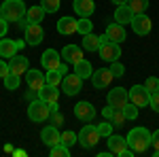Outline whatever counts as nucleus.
Returning a JSON list of instances; mask_svg holds the SVG:
<instances>
[{
  "instance_id": "19",
  "label": "nucleus",
  "mask_w": 159,
  "mask_h": 157,
  "mask_svg": "<svg viewBox=\"0 0 159 157\" xmlns=\"http://www.w3.org/2000/svg\"><path fill=\"white\" fill-rule=\"evenodd\" d=\"M127 149V140L123 136H117V134H110L108 136V151L112 155H123V151Z\"/></svg>"
},
{
  "instance_id": "48",
  "label": "nucleus",
  "mask_w": 159,
  "mask_h": 157,
  "mask_svg": "<svg viewBox=\"0 0 159 157\" xmlns=\"http://www.w3.org/2000/svg\"><path fill=\"white\" fill-rule=\"evenodd\" d=\"M112 4H117V7H121V4H127V0H110Z\"/></svg>"
},
{
  "instance_id": "33",
  "label": "nucleus",
  "mask_w": 159,
  "mask_h": 157,
  "mask_svg": "<svg viewBox=\"0 0 159 157\" xmlns=\"http://www.w3.org/2000/svg\"><path fill=\"white\" fill-rule=\"evenodd\" d=\"M110 123L115 125V127H123V123H125V115H123L121 109H115L112 110V117H110Z\"/></svg>"
},
{
  "instance_id": "34",
  "label": "nucleus",
  "mask_w": 159,
  "mask_h": 157,
  "mask_svg": "<svg viewBox=\"0 0 159 157\" xmlns=\"http://www.w3.org/2000/svg\"><path fill=\"white\" fill-rule=\"evenodd\" d=\"M51 157H70V149L60 142V145L51 146Z\"/></svg>"
},
{
  "instance_id": "27",
  "label": "nucleus",
  "mask_w": 159,
  "mask_h": 157,
  "mask_svg": "<svg viewBox=\"0 0 159 157\" xmlns=\"http://www.w3.org/2000/svg\"><path fill=\"white\" fill-rule=\"evenodd\" d=\"M74 72L79 74L81 79H91V74H93V68H91V64L87 60H81L79 64H74Z\"/></svg>"
},
{
  "instance_id": "23",
  "label": "nucleus",
  "mask_w": 159,
  "mask_h": 157,
  "mask_svg": "<svg viewBox=\"0 0 159 157\" xmlns=\"http://www.w3.org/2000/svg\"><path fill=\"white\" fill-rule=\"evenodd\" d=\"M45 15H47V11H45L40 4H36V7H28V11H25V17H28L30 24H43Z\"/></svg>"
},
{
  "instance_id": "1",
  "label": "nucleus",
  "mask_w": 159,
  "mask_h": 157,
  "mask_svg": "<svg viewBox=\"0 0 159 157\" xmlns=\"http://www.w3.org/2000/svg\"><path fill=\"white\" fill-rule=\"evenodd\" d=\"M125 140H127V146L134 153H144L153 142V134L148 132L147 127H134V130H129Z\"/></svg>"
},
{
  "instance_id": "50",
  "label": "nucleus",
  "mask_w": 159,
  "mask_h": 157,
  "mask_svg": "<svg viewBox=\"0 0 159 157\" xmlns=\"http://www.w3.org/2000/svg\"><path fill=\"white\" fill-rule=\"evenodd\" d=\"M0 9H2V4H0Z\"/></svg>"
},
{
  "instance_id": "3",
  "label": "nucleus",
  "mask_w": 159,
  "mask_h": 157,
  "mask_svg": "<svg viewBox=\"0 0 159 157\" xmlns=\"http://www.w3.org/2000/svg\"><path fill=\"white\" fill-rule=\"evenodd\" d=\"M28 117L30 121H34V123H40V121H47L51 117V106L45 102V100H32L30 102V106H28Z\"/></svg>"
},
{
  "instance_id": "24",
  "label": "nucleus",
  "mask_w": 159,
  "mask_h": 157,
  "mask_svg": "<svg viewBox=\"0 0 159 157\" xmlns=\"http://www.w3.org/2000/svg\"><path fill=\"white\" fill-rule=\"evenodd\" d=\"M38 98L45 100L47 104H55L57 98H60V91H57V87H53V85H45V87L38 91Z\"/></svg>"
},
{
  "instance_id": "15",
  "label": "nucleus",
  "mask_w": 159,
  "mask_h": 157,
  "mask_svg": "<svg viewBox=\"0 0 159 157\" xmlns=\"http://www.w3.org/2000/svg\"><path fill=\"white\" fill-rule=\"evenodd\" d=\"M30 70V62H28V58H24V55H13L11 62H9V72L13 74H25Z\"/></svg>"
},
{
  "instance_id": "16",
  "label": "nucleus",
  "mask_w": 159,
  "mask_h": 157,
  "mask_svg": "<svg viewBox=\"0 0 159 157\" xmlns=\"http://www.w3.org/2000/svg\"><path fill=\"white\" fill-rule=\"evenodd\" d=\"M40 138H43V142H45L47 146H55V145H60V142H61V134L57 132L55 125H47V127H43Z\"/></svg>"
},
{
  "instance_id": "39",
  "label": "nucleus",
  "mask_w": 159,
  "mask_h": 157,
  "mask_svg": "<svg viewBox=\"0 0 159 157\" xmlns=\"http://www.w3.org/2000/svg\"><path fill=\"white\" fill-rule=\"evenodd\" d=\"M144 87H147L151 94L159 91V79H155V76H148V79H147V83H144Z\"/></svg>"
},
{
  "instance_id": "26",
  "label": "nucleus",
  "mask_w": 159,
  "mask_h": 157,
  "mask_svg": "<svg viewBox=\"0 0 159 157\" xmlns=\"http://www.w3.org/2000/svg\"><path fill=\"white\" fill-rule=\"evenodd\" d=\"M74 11L79 13L81 17H89L93 9H96V4H93V0H74Z\"/></svg>"
},
{
  "instance_id": "43",
  "label": "nucleus",
  "mask_w": 159,
  "mask_h": 157,
  "mask_svg": "<svg viewBox=\"0 0 159 157\" xmlns=\"http://www.w3.org/2000/svg\"><path fill=\"white\" fill-rule=\"evenodd\" d=\"M7 74H9V64L4 60H0V79H4Z\"/></svg>"
},
{
  "instance_id": "46",
  "label": "nucleus",
  "mask_w": 159,
  "mask_h": 157,
  "mask_svg": "<svg viewBox=\"0 0 159 157\" xmlns=\"http://www.w3.org/2000/svg\"><path fill=\"white\" fill-rule=\"evenodd\" d=\"M51 115H53V125H60L61 121H64V117H61L60 113H51Z\"/></svg>"
},
{
  "instance_id": "20",
  "label": "nucleus",
  "mask_w": 159,
  "mask_h": 157,
  "mask_svg": "<svg viewBox=\"0 0 159 157\" xmlns=\"http://www.w3.org/2000/svg\"><path fill=\"white\" fill-rule=\"evenodd\" d=\"M66 74H68V66H66V64H60V68H57V70H47V74H45L47 85H53V87L61 85V81H64V76H66Z\"/></svg>"
},
{
  "instance_id": "9",
  "label": "nucleus",
  "mask_w": 159,
  "mask_h": 157,
  "mask_svg": "<svg viewBox=\"0 0 159 157\" xmlns=\"http://www.w3.org/2000/svg\"><path fill=\"white\" fill-rule=\"evenodd\" d=\"M127 102H129V94L123 87H115L108 91V104L112 109H123Z\"/></svg>"
},
{
  "instance_id": "6",
  "label": "nucleus",
  "mask_w": 159,
  "mask_h": 157,
  "mask_svg": "<svg viewBox=\"0 0 159 157\" xmlns=\"http://www.w3.org/2000/svg\"><path fill=\"white\" fill-rule=\"evenodd\" d=\"M81 87H83V79L79 74H66L64 81H61V89L66 96H74V94H81Z\"/></svg>"
},
{
  "instance_id": "40",
  "label": "nucleus",
  "mask_w": 159,
  "mask_h": 157,
  "mask_svg": "<svg viewBox=\"0 0 159 157\" xmlns=\"http://www.w3.org/2000/svg\"><path fill=\"white\" fill-rule=\"evenodd\" d=\"M148 106L155 110V113H159V91L151 94V102H148Z\"/></svg>"
},
{
  "instance_id": "14",
  "label": "nucleus",
  "mask_w": 159,
  "mask_h": 157,
  "mask_svg": "<svg viewBox=\"0 0 159 157\" xmlns=\"http://www.w3.org/2000/svg\"><path fill=\"white\" fill-rule=\"evenodd\" d=\"M25 81H28V87H30V89H36V91H40V89L47 85L45 74H40V70H34V68H30V70L25 72Z\"/></svg>"
},
{
  "instance_id": "2",
  "label": "nucleus",
  "mask_w": 159,
  "mask_h": 157,
  "mask_svg": "<svg viewBox=\"0 0 159 157\" xmlns=\"http://www.w3.org/2000/svg\"><path fill=\"white\" fill-rule=\"evenodd\" d=\"M28 7L24 4V0H7L2 2V9H0V17H4L7 21H19L21 17H25Z\"/></svg>"
},
{
  "instance_id": "25",
  "label": "nucleus",
  "mask_w": 159,
  "mask_h": 157,
  "mask_svg": "<svg viewBox=\"0 0 159 157\" xmlns=\"http://www.w3.org/2000/svg\"><path fill=\"white\" fill-rule=\"evenodd\" d=\"M57 32L64 34V36L74 34L76 32V19H72V17H61L60 21H57Z\"/></svg>"
},
{
  "instance_id": "47",
  "label": "nucleus",
  "mask_w": 159,
  "mask_h": 157,
  "mask_svg": "<svg viewBox=\"0 0 159 157\" xmlns=\"http://www.w3.org/2000/svg\"><path fill=\"white\" fill-rule=\"evenodd\" d=\"M17 24H19V28H21V30H25V25L30 24V21H28V17H21V19L17 21Z\"/></svg>"
},
{
  "instance_id": "32",
  "label": "nucleus",
  "mask_w": 159,
  "mask_h": 157,
  "mask_svg": "<svg viewBox=\"0 0 159 157\" xmlns=\"http://www.w3.org/2000/svg\"><path fill=\"white\" fill-rule=\"evenodd\" d=\"M121 110H123V115H125V119H129V121L138 119V106H136L134 102H127Z\"/></svg>"
},
{
  "instance_id": "35",
  "label": "nucleus",
  "mask_w": 159,
  "mask_h": 157,
  "mask_svg": "<svg viewBox=\"0 0 159 157\" xmlns=\"http://www.w3.org/2000/svg\"><path fill=\"white\" fill-rule=\"evenodd\" d=\"M108 70L112 72V76H115V79H119V76H123V74H125V66L117 60V62H110V68H108Z\"/></svg>"
},
{
  "instance_id": "36",
  "label": "nucleus",
  "mask_w": 159,
  "mask_h": 157,
  "mask_svg": "<svg viewBox=\"0 0 159 157\" xmlns=\"http://www.w3.org/2000/svg\"><path fill=\"white\" fill-rule=\"evenodd\" d=\"M74 142H79V134H74V132H64L61 134V145H66L70 149Z\"/></svg>"
},
{
  "instance_id": "7",
  "label": "nucleus",
  "mask_w": 159,
  "mask_h": 157,
  "mask_svg": "<svg viewBox=\"0 0 159 157\" xmlns=\"http://www.w3.org/2000/svg\"><path fill=\"white\" fill-rule=\"evenodd\" d=\"M132 28H134V32L138 36H147L148 32H151V28H153V21H151V17H148L147 13H140V15H134Z\"/></svg>"
},
{
  "instance_id": "5",
  "label": "nucleus",
  "mask_w": 159,
  "mask_h": 157,
  "mask_svg": "<svg viewBox=\"0 0 159 157\" xmlns=\"http://www.w3.org/2000/svg\"><path fill=\"white\" fill-rule=\"evenodd\" d=\"M127 94H129V102H134L138 109L140 106H148V102H151V91L144 85H134Z\"/></svg>"
},
{
  "instance_id": "17",
  "label": "nucleus",
  "mask_w": 159,
  "mask_h": 157,
  "mask_svg": "<svg viewBox=\"0 0 159 157\" xmlns=\"http://www.w3.org/2000/svg\"><path fill=\"white\" fill-rule=\"evenodd\" d=\"M25 40H0V58H13Z\"/></svg>"
},
{
  "instance_id": "42",
  "label": "nucleus",
  "mask_w": 159,
  "mask_h": 157,
  "mask_svg": "<svg viewBox=\"0 0 159 157\" xmlns=\"http://www.w3.org/2000/svg\"><path fill=\"white\" fill-rule=\"evenodd\" d=\"M153 149H155V157H159V130L157 132H153Z\"/></svg>"
},
{
  "instance_id": "12",
  "label": "nucleus",
  "mask_w": 159,
  "mask_h": 157,
  "mask_svg": "<svg viewBox=\"0 0 159 157\" xmlns=\"http://www.w3.org/2000/svg\"><path fill=\"white\" fill-rule=\"evenodd\" d=\"M40 64H43L45 70H57L61 64V53H57L55 49H47L40 58Z\"/></svg>"
},
{
  "instance_id": "30",
  "label": "nucleus",
  "mask_w": 159,
  "mask_h": 157,
  "mask_svg": "<svg viewBox=\"0 0 159 157\" xmlns=\"http://www.w3.org/2000/svg\"><path fill=\"white\" fill-rule=\"evenodd\" d=\"M91 30H93V24L89 21V17H81V19H76V32H79V34L85 36V34L91 32Z\"/></svg>"
},
{
  "instance_id": "22",
  "label": "nucleus",
  "mask_w": 159,
  "mask_h": 157,
  "mask_svg": "<svg viewBox=\"0 0 159 157\" xmlns=\"http://www.w3.org/2000/svg\"><path fill=\"white\" fill-rule=\"evenodd\" d=\"M132 19H134V11L127 7V4H121V7H117V11H115V21L117 24H132Z\"/></svg>"
},
{
  "instance_id": "8",
  "label": "nucleus",
  "mask_w": 159,
  "mask_h": 157,
  "mask_svg": "<svg viewBox=\"0 0 159 157\" xmlns=\"http://www.w3.org/2000/svg\"><path fill=\"white\" fill-rule=\"evenodd\" d=\"M24 34H25V43H28L30 47L40 45L43 38H45V32H43L40 24H28V25H25V30H24Z\"/></svg>"
},
{
  "instance_id": "45",
  "label": "nucleus",
  "mask_w": 159,
  "mask_h": 157,
  "mask_svg": "<svg viewBox=\"0 0 159 157\" xmlns=\"http://www.w3.org/2000/svg\"><path fill=\"white\" fill-rule=\"evenodd\" d=\"M112 110H115V109H112L110 104H108V106H106L104 110H102V115H104V119H110V117H112Z\"/></svg>"
},
{
  "instance_id": "28",
  "label": "nucleus",
  "mask_w": 159,
  "mask_h": 157,
  "mask_svg": "<svg viewBox=\"0 0 159 157\" xmlns=\"http://www.w3.org/2000/svg\"><path fill=\"white\" fill-rule=\"evenodd\" d=\"M83 49L85 51H98L100 49V36H96L93 32H89L83 36Z\"/></svg>"
},
{
  "instance_id": "4",
  "label": "nucleus",
  "mask_w": 159,
  "mask_h": 157,
  "mask_svg": "<svg viewBox=\"0 0 159 157\" xmlns=\"http://www.w3.org/2000/svg\"><path fill=\"white\" fill-rule=\"evenodd\" d=\"M100 140V132L96 125H85L81 132H79V142L83 149H91V146H96Z\"/></svg>"
},
{
  "instance_id": "13",
  "label": "nucleus",
  "mask_w": 159,
  "mask_h": 157,
  "mask_svg": "<svg viewBox=\"0 0 159 157\" xmlns=\"http://www.w3.org/2000/svg\"><path fill=\"white\" fill-rule=\"evenodd\" d=\"M74 115H76V119H81L83 123H89L96 117V106L91 102H79L74 106Z\"/></svg>"
},
{
  "instance_id": "49",
  "label": "nucleus",
  "mask_w": 159,
  "mask_h": 157,
  "mask_svg": "<svg viewBox=\"0 0 159 157\" xmlns=\"http://www.w3.org/2000/svg\"><path fill=\"white\" fill-rule=\"evenodd\" d=\"M4 153H13V146L11 145H4Z\"/></svg>"
},
{
  "instance_id": "31",
  "label": "nucleus",
  "mask_w": 159,
  "mask_h": 157,
  "mask_svg": "<svg viewBox=\"0 0 159 157\" xmlns=\"http://www.w3.org/2000/svg\"><path fill=\"white\" fill-rule=\"evenodd\" d=\"M19 83H21V76H19V74H13V72H9L7 76H4V87H7L9 91L17 89V87H19Z\"/></svg>"
},
{
  "instance_id": "29",
  "label": "nucleus",
  "mask_w": 159,
  "mask_h": 157,
  "mask_svg": "<svg viewBox=\"0 0 159 157\" xmlns=\"http://www.w3.org/2000/svg\"><path fill=\"white\" fill-rule=\"evenodd\" d=\"M127 7L134 11V15H140V13H147L148 0H127Z\"/></svg>"
},
{
  "instance_id": "44",
  "label": "nucleus",
  "mask_w": 159,
  "mask_h": 157,
  "mask_svg": "<svg viewBox=\"0 0 159 157\" xmlns=\"http://www.w3.org/2000/svg\"><path fill=\"white\" fill-rule=\"evenodd\" d=\"M36 98H38V91H36V89L25 91V100H30V102H32V100H36Z\"/></svg>"
},
{
  "instance_id": "10",
  "label": "nucleus",
  "mask_w": 159,
  "mask_h": 157,
  "mask_svg": "<svg viewBox=\"0 0 159 157\" xmlns=\"http://www.w3.org/2000/svg\"><path fill=\"white\" fill-rule=\"evenodd\" d=\"M112 72H110L108 68H100V70H93L91 74V85L96 87V89H104V87H108L112 83Z\"/></svg>"
},
{
  "instance_id": "37",
  "label": "nucleus",
  "mask_w": 159,
  "mask_h": 157,
  "mask_svg": "<svg viewBox=\"0 0 159 157\" xmlns=\"http://www.w3.org/2000/svg\"><path fill=\"white\" fill-rule=\"evenodd\" d=\"M96 127H98L100 136H106V138H108L110 134H112V127H115V125H112V123H110V121L106 119L104 123H100V125H96Z\"/></svg>"
},
{
  "instance_id": "18",
  "label": "nucleus",
  "mask_w": 159,
  "mask_h": 157,
  "mask_svg": "<svg viewBox=\"0 0 159 157\" xmlns=\"http://www.w3.org/2000/svg\"><path fill=\"white\" fill-rule=\"evenodd\" d=\"M61 58L68 62V64H79L83 60V49L76 47V45H66L61 49Z\"/></svg>"
},
{
  "instance_id": "11",
  "label": "nucleus",
  "mask_w": 159,
  "mask_h": 157,
  "mask_svg": "<svg viewBox=\"0 0 159 157\" xmlns=\"http://www.w3.org/2000/svg\"><path fill=\"white\" fill-rule=\"evenodd\" d=\"M98 51H100V58L104 62H108V64L110 62H117L121 58V47H119V43H112V40L106 43V45H102Z\"/></svg>"
},
{
  "instance_id": "38",
  "label": "nucleus",
  "mask_w": 159,
  "mask_h": 157,
  "mask_svg": "<svg viewBox=\"0 0 159 157\" xmlns=\"http://www.w3.org/2000/svg\"><path fill=\"white\" fill-rule=\"evenodd\" d=\"M40 7H43L47 13H55L57 9H60V0H43Z\"/></svg>"
},
{
  "instance_id": "41",
  "label": "nucleus",
  "mask_w": 159,
  "mask_h": 157,
  "mask_svg": "<svg viewBox=\"0 0 159 157\" xmlns=\"http://www.w3.org/2000/svg\"><path fill=\"white\" fill-rule=\"evenodd\" d=\"M7 32H9V21L4 17H0V38L7 36Z\"/></svg>"
},
{
  "instance_id": "21",
  "label": "nucleus",
  "mask_w": 159,
  "mask_h": 157,
  "mask_svg": "<svg viewBox=\"0 0 159 157\" xmlns=\"http://www.w3.org/2000/svg\"><path fill=\"white\" fill-rule=\"evenodd\" d=\"M106 34L112 43H123V40H127V34H125V28L121 24H110L106 28Z\"/></svg>"
}]
</instances>
